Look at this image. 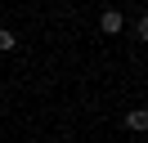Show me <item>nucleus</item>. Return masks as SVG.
Listing matches in <instances>:
<instances>
[{
  "label": "nucleus",
  "instance_id": "obj_1",
  "mask_svg": "<svg viewBox=\"0 0 148 143\" xmlns=\"http://www.w3.org/2000/svg\"><path fill=\"white\" fill-rule=\"evenodd\" d=\"M126 125H130L135 134H144V130H148V107H130V112H126Z\"/></svg>",
  "mask_w": 148,
  "mask_h": 143
},
{
  "label": "nucleus",
  "instance_id": "obj_4",
  "mask_svg": "<svg viewBox=\"0 0 148 143\" xmlns=\"http://www.w3.org/2000/svg\"><path fill=\"white\" fill-rule=\"evenodd\" d=\"M135 36H139V40H148V14L139 18V27H135Z\"/></svg>",
  "mask_w": 148,
  "mask_h": 143
},
{
  "label": "nucleus",
  "instance_id": "obj_2",
  "mask_svg": "<svg viewBox=\"0 0 148 143\" xmlns=\"http://www.w3.org/2000/svg\"><path fill=\"white\" fill-rule=\"evenodd\" d=\"M99 27H103L108 36H117V31H121V14H117V9H103V14H99Z\"/></svg>",
  "mask_w": 148,
  "mask_h": 143
},
{
  "label": "nucleus",
  "instance_id": "obj_3",
  "mask_svg": "<svg viewBox=\"0 0 148 143\" xmlns=\"http://www.w3.org/2000/svg\"><path fill=\"white\" fill-rule=\"evenodd\" d=\"M14 45H18V36H14V31H5V27H0V49H14Z\"/></svg>",
  "mask_w": 148,
  "mask_h": 143
}]
</instances>
